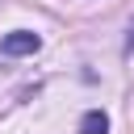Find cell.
Wrapping results in <instances>:
<instances>
[{"mask_svg":"<svg viewBox=\"0 0 134 134\" xmlns=\"http://www.w3.org/2000/svg\"><path fill=\"white\" fill-rule=\"evenodd\" d=\"M38 46H42V38H38V34H29V29H17V34H8V38L0 42V50H4V54H13V59H17V54H34Z\"/></svg>","mask_w":134,"mask_h":134,"instance_id":"1","label":"cell"},{"mask_svg":"<svg viewBox=\"0 0 134 134\" xmlns=\"http://www.w3.org/2000/svg\"><path fill=\"white\" fill-rule=\"evenodd\" d=\"M80 134H109V117H105L100 109H88V113L80 117Z\"/></svg>","mask_w":134,"mask_h":134,"instance_id":"2","label":"cell"},{"mask_svg":"<svg viewBox=\"0 0 134 134\" xmlns=\"http://www.w3.org/2000/svg\"><path fill=\"white\" fill-rule=\"evenodd\" d=\"M126 59H134V21H130V34H126Z\"/></svg>","mask_w":134,"mask_h":134,"instance_id":"3","label":"cell"}]
</instances>
